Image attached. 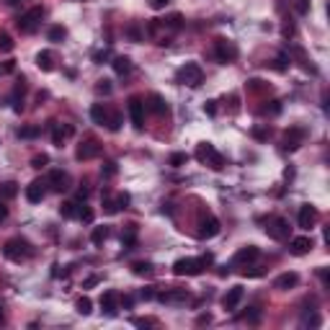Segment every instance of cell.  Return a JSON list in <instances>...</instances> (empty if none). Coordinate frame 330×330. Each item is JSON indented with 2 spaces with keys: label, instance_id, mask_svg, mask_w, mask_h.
<instances>
[{
  "label": "cell",
  "instance_id": "obj_1",
  "mask_svg": "<svg viewBox=\"0 0 330 330\" xmlns=\"http://www.w3.org/2000/svg\"><path fill=\"white\" fill-rule=\"evenodd\" d=\"M209 260H212V255H204V258H181V260L173 263V274L175 276H199Z\"/></svg>",
  "mask_w": 330,
  "mask_h": 330
},
{
  "label": "cell",
  "instance_id": "obj_2",
  "mask_svg": "<svg viewBox=\"0 0 330 330\" xmlns=\"http://www.w3.org/2000/svg\"><path fill=\"white\" fill-rule=\"evenodd\" d=\"M175 80L183 83V85H188V88H199V85L204 83V73H202V68H199L196 62H186L183 68L175 73Z\"/></svg>",
  "mask_w": 330,
  "mask_h": 330
},
{
  "label": "cell",
  "instance_id": "obj_3",
  "mask_svg": "<svg viewBox=\"0 0 330 330\" xmlns=\"http://www.w3.org/2000/svg\"><path fill=\"white\" fill-rule=\"evenodd\" d=\"M196 158H199L202 163H207L209 168H214V170H222L225 168V158L219 155L217 147L209 145V142H202L199 147H196Z\"/></svg>",
  "mask_w": 330,
  "mask_h": 330
},
{
  "label": "cell",
  "instance_id": "obj_4",
  "mask_svg": "<svg viewBox=\"0 0 330 330\" xmlns=\"http://www.w3.org/2000/svg\"><path fill=\"white\" fill-rule=\"evenodd\" d=\"M41 18H44V11L36 6V8H29L26 13H21L16 24H18V29L24 34H34L39 29V24H41Z\"/></svg>",
  "mask_w": 330,
  "mask_h": 330
},
{
  "label": "cell",
  "instance_id": "obj_5",
  "mask_svg": "<svg viewBox=\"0 0 330 330\" xmlns=\"http://www.w3.org/2000/svg\"><path fill=\"white\" fill-rule=\"evenodd\" d=\"M3 255L8 258V260H24V258H29L31 255V248H29V243L26 240H8L6 243V248H3Z\"/></svg>",
  "mask_w": 330,
  "mask_h": 330
},
{
  "label": "cell",
  "instance_id": "obj_6",
  "mask_svg": "<svg viewBox=\"0 0 330 330\" xmlns=\"http://www.w3.org/2000/svg\"><path fill=\"white\" fill-rule=\"evenodd\" d=\"M266 235H269L271 240H287V237H289V222H287V219H281V217L269 219Z\"/></svg>",
  "mask_w": 330,
  "mask_h": 330
},
{
  "label": "cell",
  "instance_id": "obj_7",
  "mask_svg": "<svg viewBox=\"0 0 330 330\" xmlns=\"http://www.w3.org/2000/svg\"><path fill=\"white\" fill-rule=\"evenodd\" d=\"M129 116H131V124H135V129H142L145 126V103L142 98H129Z\"/></svg>",
  "mask_w": 330,
  "mask_h": 330
},
{
  "label": "cell",
  "instance_id": "obj_8",
  "mask_svg": "<svg viewBox=\"0 0 330 330\" xmlns=\"http://www.w3.org/2000/svg\"><path fill=\"white\" fill-rule=\"evenodd\" d=\"M315 225H317V209L312 204H304L299 209V227L302 230H312Z\"/></svg>",
  "mask_w": 330,
  "mask_h": 330
},
{
  "label": "cell",
  "instance_id": "obj_9",
  "mask_svg": "<svg viewBox=\"0 0 330 330\" xmlns=\"http://www.w3.org/2000/svg\"><path fill=\"white\" fill-rule=\"evenodd\" d=\"M49 186H52V191H57V193L68 191V188H70V175L64 173V170H52V173H49Z\"/></svg>",
  "mask_w": 330,
  "mask_h": 330
},
{
  "label": "cell",
  "instance_id": "obj_10",
  "mask_svg": "<svg viewBox=\"0 0 330 330\" xmlns=\"http://www.w3.org/2000/svg\"><path fill=\"white\" fill-rule=\"evenodd\" d=\"M219 235V219L217 217H207L202 219V227H199V237L202 240H212Z\"/></svg>",
  "mask_w": 330,
  "mask_h": 330
},
{
  "label": "cell",
  "instance_id": "obj_11",
  "mask_svg": "<svg viewBox=\"0 0 330 330\" xmlns=\"http://www.w3.org/2000/svg\"><path fill=\"white\" fill-rule=\"evenodd\" d=\"M243 297H245V289H243V287H232V289H230V292L225 294V299H222L225 310H227V312L237 310V304L243 302Z\"/></svg>",
  "mask_w": 330,
  "mask_h": 330
},
{
  "label": "cell",
  "instance_id": "obj_12",
  "mask_svg": "<svg viewBox=\"0 0 330 330\" xmlns=\"http://www.w3.org/2000/svg\"><path fill=\"white\" fill-rule=\"evenodd\" d=\"M315 248V243H312V237H307V235H302V237H294L292 243H289V250L294 253V255H307Z\"/></svg>",
  "mask_w": 330,
  "mask_h": 330
},
{
  "label": "cell",
  "instance_id": "obj_13",
  "mask_svg": "<svg viewBox=\"0 0 330 330\" xmlns=\"http://www.w3.org/2000/svg\"><path fill=\"white\" fill-rule=\"evenodd\" d=\"M44 186H47V183H44L41 178H36V181H31V183L26 186V199H29L31 204H39V202L44 199V193H47V191H44Z\"/></svg>",
  "mask_w": 330,
  "mask_h": 330
},
{
  "label": "cell",
  "instance_id": "obj_14",
  "mask_svg": "<svg viewBox=\"0 0 330 330\" xmlns=\"http://www.w3.org/2000/svg\"><path fill=\"white\" fill-rule=\"evenodd\" d=\"M98 152H101V145L91 140V142H83V145L78 147L75 155H78V160H91V158H96V155H98Z\"/></svg>",
  "mask_w": 330,
  "mask_h": 330
},
{
  "label": "cell",
  "instance_id": "obj_15",
  "mask_svg": "<svg viewBox=\"0 0 330 330\" xmlns=\"http://www.w3.org/2000/svg\"><path fill=\"white\" fill-rule=\"evenodd\" d=\"M217 57L222 59V62H232L235 57H237V49L232 47L230 41H225V39H219L217 41Z\"/></svg>",
  "mask_w": 330,
  "mask_h": 330
},
{
  "label": "cell",
  "instance_id": "obj_16",
  "mask_svg": "<svg viewBox=\"0 0 330 330\" xmlns=\"http://www.w3.org/2000/svg\"><path fill=\"white\" fill-rule=\"evenodd\" d=\"M116 302H119L116 292H106V294L101 297V310H103L106 315H111V317H114L116 310H119V304H116Z\"/></svg>",
  "mask_w": 330,
  "mask_h": 330
},
{
  "label": "cell",
  "instance_id": "obj_17",
  "mask_svg": "<svg viewBox=\"0 0 330 330\" xmlns=\"http://www.w3.org/2000/svg\"><path fill=\"white\" fill-rule=\"evenodd\" d=\"M297 284H299V276L292 271V274H281V276L274 281V287H276V289H292V287H297Z\"/></svg>",
  "mask_w": 330,
  "mask_h": 330
},
{
  "label": "cell",
  "instance_id": "obj_18",
  "mask_svg": "<svg viewBox=\"0 0 330 330\" xmlns=\"http://www.w3.org/2000/svg\"><path fill=\"white\" fill-rule=\"evenodd\" d=\"M36 64H39V70L52 73V70H54V57H52V52H39V54H36Z\"/></svg>",
  "mask_w": 330,
  "mask_h": 330
},
{
  "label": "cell",
  "instance_id": "obj_19",
  "mask_svg": "<svg viewBox=\"0 0 330 330\" xmlns=\"http://www.w3.org/2000/svg\"><path fill=\"white\" fill-rule=\"evenodd\" d=\"M150 108H152L158 116H163V114H168V101H165L163 96H158V93H152V96H150Z\"/></svg>",
  "mask_w": 330,
  "mask_h": 330
},
{
  "label": "cell",
  "instance_id": "obj_20",
  "mask_svg": "<svg viewBox=\"0 0 330 330\" xmlns=\"http://www.w3.org/2000/svg\"><path fill=\"white\" fill-rule=\"evenodd\" d=\"M70 135H73V126H59V124H52V140H54V145H59V147H62L64 137H70Z\"/></svg>",
  "mask_w": 330,
  "mask_h": 330
},
{
  "label": "cell",
  "instance_id": "obj_21",
  "mask_svg": "<svg viewBox=\"0 0 330 330\" xmlns=\"http://www.w3.org/2000/svg\"><path fill=\"white\" fill-rule=\"evenodd\" d=\"M91 119H93V124L103 126V124L108 121V111H106L101 103H93V106H91Z\"/></svg>",
  "mask_w": 330,
  "mask_h": 330
},
{
  "label": "cell",
  "instance_id": "obj_22",
  "mask_svg": "<svg viewBox=\"0 0 330 330\" xmlns=\"http://www.w3.org/2000/svg\"><path fill=\"white\" fill-rule=\"evenodd\" d=\"M260 255V250L255 248V245H248V248H243L237 255H235V263H248V260H255Z\"/></svg>",
  "mask_w": 330,
  "mask_h": 330
},
{
  "label": "cell",
  "instance_id": "obj_23",
  "mask_svg": "<svg viewBox=\"0 0 330 330\" xmlns=\"http://www.w3.org/2000/svg\"><path fill=\"white\" fill-rule=\"evenodd\" d=\"M302 137H304V131H302V129H292V131H287V150H297L299 142H302Z\"/></svg>",
  "mask_w": 330,
  "mask_h": 330
},
{
  "label": "cell",
  "instance_id": "obj_24",
  "mask_svg": "<svg viewBox=\"0 0 330 330\" xmlns=\"http://www.w3.org/2000/svg\"><path fill=\"white\" fill-rule=\"evenodd\" d=\"M114 70H116L119 75H126V73L131 70V59H129V57H116V59H114Z\"/></svg>",
  "mask_w": 330,
  "mask_h": 330
},
{
  "label": "cell",
  "instance_id": "obj_25",
  "mask_svg": "<svg viewBox=\"0 0 330 330\" xmlns=\"http://www.w3.org/2000/svg\"><path fill=\"white\" fill-rule=\"evenodd\" d=\"M75 307H78L80 315H91V312H93V302L88 299V297H80V299L75 302Z\"/></svg>",
  "mask_w": 330,
  "mask_h": 330
},
{
  "label": "cell",
  "instance_id": "obj_26",
  "mask_svg": "<svg viewBox=\"0 0 330 330\" xmlns=\"http://www.w3.org/2000/svg\"><path fill=\"white\" fill-rule=\"evenodd\" d=\"M131 271H135L137 276H150V274H152V263L140 260V263H135V266H131Z\"/></svg>",
  "mask_w": 330,
  "mask_h": 330
},
{
  "label": "cell",
  "instance_id": "obj_27",
  "mask_svg": "<svg viewBox=\"0 0 330 330\" xmlns=\"http://www.w3.org/2000/svg\"><path fill=\"white\" fill-rule=\"evenodd\" d=\"M16 193H18V186H16L13 181H8V183L0 186V196H3V199H13Z\"/></svg>",
  "mask_w": 330,
  "mask_h": 330
},
{
  "label": "cell",
  "instance_id": "obj_28",
  "mask_svg": "<svg viewBox=\"0 0 330 330\" xmlns=\"http://www.w3.org/2000/svg\"><path fill=\"white\" fill-rule=\"evenodd\" d=\"M186 297H188L186 292H165V294H160L163 302H183Z\"/></svg>",
  "mask_w": 330,
  "mask_h": 330
},
{
  "label": "cell",
  "instance_id": "obj_29",
  "mask_svg": "<svg viewBox=\"0 0 330 330\" xmlns=\"http://www.w3.org/2000/svg\"><path fill=\"white\" fill-rule=\"evenodd\" d=\"M186 163H188L186 152H173V155H170V165H173V168H181V165H186Z\"/></svg>",
  "mask_w": 330,
  "mask_h": 330
},
{
  "label": "cell",
  "instance_id": "obj_30",
  "mask_svg": "<svg viewBox=\"0 0 330 330\" xmlns=\"http://www.w3.org/2000/svg\"><path fill=\"white\" fill-rule=\"evenodd\" d=\"M106 235H108V230H106V227H96V230H93V235H91L93 245H101L103 240H106Z\"/></svg>",
  "mask_w": 330,
  "mask_h": 330
},
{
  "label": "cell",
  "instance_id": "obj_31",
  "mask_svg": "<svg viewBox=\"0 0 330 330\" xmlns=\"http://www.w3.org/2000/svg\"><path fill=\"white\" fill-rule=\"evenodd\" d=\"M78 217L83 219V222H85V225H91V222H93V217H96V214H93V209H91V207H83V209L78 212Z\"/></svg>",
  "mask_w": 330,
  "mask_h": 330
},
{
  "label": "cell",
  "instance_id": "obj_32",
  "mask_svg": "<svg viewBox=\"0 0 330 330\" xmlns=\"http://www.w3.org/2000/svg\"><path fill=\"white\" fill-rule=\"evenodd\" d=\"M106 124H108V129H111V131H119L121 129V114H111Z\"/></svg>",
  "mask_w": 330,
  "mask_h": 330
},
{
  "label": "cell",
  "instance_id": "obj_33",
  "mask_svg": "<svg viewBox=\"0 0 330 330\" xmlns=\"http://www.w3.org/2000/svg\"><path fill=\"white\" fill-rule=\"evenodd\" d=\"M78 204H73V202H68V204H62L59 207V212H62V217H78V209H75Z\"/></svg>",
  "mask_w": 330,
  "mask_h": 330
},
{
  "label": "cell",
  "instance_id": "obj_34",
  "mask_svg": "<svg viewBox=\"0 0 330 330\" xmlns=\"http://www.w3.org/2000/svg\"><path fill=\"white\" fill-rule=\"evenodd\" d=\"M47 36H49V41H62L64 39V29L62 26H52Z\"/></svg>",
  "mask_w": 330,
  "mask_h": 330
},
{
  "label": "cell",
  "instance_id": "obj_35",
  "mask_svg": "<svg viewBox=\"0 0 330 330\" xmlns=\"http://www.w3.org/2000/svg\"><path fill=\"white\" fill-rule=\"evenodd\" d=\"M39 135V129L36 126H24V129H18V137H24V140H31Z\"/></svg>",
  "mask_w": 330,
  "mask_h": 330
},
{
  "label": "cell",
  "instance_id": "obj_36",
  "mask_svg": "<svg viewBox=\"0 0 330 330\" xmlns=\"http://www.w3.org/2000/svg\"><path fill=\"white\" fill-rule=\"evenodd\" d=\"M13 49V41L8 34H0V52H11Z\"/></svg>",
  "mask_w": 330,
  "mask_h": 330
},
{
  "label": "cell",
  "instance_id": "obj_37",
  "mask_svg": "<svg viewBox=\"0 0 330 330\" xmlns=\"http://www.w3.org/2000/svg\"><path fill=\"white\" fill-rule=\"evenodd\" d=\"M96 284H101V276L98 274H93V276H88L85 281H83V289H93Z\"/></svg>",
  "mask_w": 330,
  "mask_h": 330
},
{
  "label": "cell",
  "instance_id": "obj_38",
  "mask_svg": "<svg viewBox=\"0 0 330 330\" xmlns=\"http://www.w3.org/2000/svg\"><path fill=\"white\" fill-rule=\"evenodd\" d=\"M47 163H49V158H47V155H36V158L31 160V165H34V168H44Z\"/></svg>",
  "mask_w": 330,
  "mask_h": 330
},
{
  "label": "cell",
  "instance_id": "obj_39",
  "mask_svg": "<svg viewBox=\"0 0 330 330\" xmlns=\"http://www.w3.org/2000/svg\"><path fill=\"white\" fill-rule=\"evenodd\" d=\"M170 3V0H150V8H155V11H163L165 6Z\"/></svg>",
  "mask_w": 330,
  "mask_h": 330
},
{
  "label": "cell",
  "instance_id": "obj_40",
  "mask_svg": "<svg viewBox=\"0 0 330 330\" xmlns=\"http://www.w3.org/2000/svg\"><path fill=\"white\" fill-rule=\"evenodd\" d=\"M103 173H106V175H116V163H114V160H111V163H106Z\"/></svg>",
  "mask_w": 330,
  "mask_h": 330
},
{
  "label": "cell",
  "instance_id": "obj_41",
  "mask_svg": "<svg viewBox=\"0 0 330 330\" xmlns=\"http://www.w3.org/2000/svg\"><path fill=\"white\" fill-rule=\"evenodd\" d=\"M126 204H129V196H126V193H119V199H116V207H119V209H121V207L126 209Z\"/></svg>",
  "mask_w": 330,
  "mask_h": 330
},
{
  "label": "cell",
  "instance_id": "obj_42",
  "mask_svg": "<svg viewBox=\"0 0 330 330\" xmlns=\"http://www.w3.org/2000/svg\"><path fill=\"white\" fill-rule=\"evenodd\" d=\"M98 93H111V85H108V80H101V85H98Z\"/></svg>",
  "mask_w": 330,
  "mask_h": 330
},
{
  "label": "cell",
  "instance_id": "obj_43",
  "mask_svg": "<svg viewBox=\"0 0 330 330\" xmlns=\"http://www.w3.org/2000/svg\"><path fill=\"white\" fill-rule=\"evenodd\" d=\"M103 59H108V49H106V52H98V54H96V62H98V64H103Z\"/></svg>",
  "mask_w": 330,
  "mask_h": 330
},
{
  "label": "cell",
  "instance_id": "obj_44",
  "mask_svg": "<svg viewBox=\"0 0 330 330\" xmlns=\"http://www.w3.org/2000/svg\"><path fill=\"white\" fill-rule=\"evenodd\" d=\"M8 217V207L3 204V202H0V222H3V219Z\"/></svg>",
  "mask_w": 330,
  "mask_h": 330
},
{
  "label": "cell",
  "instance_id": "obj_45",
  "mask_svg": "<svg viewBox=\"0 0 330 330\" xmlns=\"http://www.w3.org/2000/svg\"><path fill=\"white\" fill-rule=\"evenodd\" d=\"M204 108H207V111H209V114H217V106H214V101H209V103H207Z\"/></svg>",
  "mask_w": 330,
  "mask_h": 330
},
{
  "label": "cell",
  "instance_id": "obj_46",
  "mask_svg": "<svg viewBox=\"0 0 330 330\" xmlns=\"http://www.w3.org/2000/svg\"><path fill=\"white\" fill-rule=\"evenodd\" d=\"M297 8H299V11L304 13V11H307V0H299V6H297Z\"/></svg>",
  "mask_w": 330,
  "mask_h": 330
},
{
  "label": "cell",
  "instance_id": "obj_47",
  "mask_svg": "<svg viewBox=\"0 0 330 330\" xmlns=\"http://www.w3.org/2000/svg\"><path fill=\"white\" fill-rule=\"evenodd\" d=\"M6 3H8V6H13V3H18V0H6Z\"/></svg>",
  "mask_w": 330,
  "mask_h": 330
},
{
  "label": "cell",
  "instance_id": "obj_48",
  "mask_svg": "<svg viewBox=\"0 0 330 330\" xmlns=\"http://www.w3.org/2000/svg\"><path fill=\"white\" fill-rule=\"evenodd\" d=\"M0 322H3V312H0Z\"/></svg>",
  "mask_w": 330,
  "mask_h": 330
}]
</instances>
